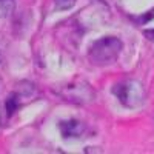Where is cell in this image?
<instances>
[{
	"instance_id": "5b68a950",
	"label": "cell",
	"mask_w": 154,
	"mask_h": 154,
	"mask_svg": "<svg viewBox=\"0 0 154 154\" xmlns=\"http://www.w3.org/2000/svg\"><path fill=\"white\" fill-rule=\"evenodd\" d=\"M20 99H22V96H20L17 91H14L12 94H9V97H8L6 102H5V108H6V111H8V116H12V114L19 109V106H20Z\"/></svg>"
},
{
	"instance_id": "8fae6325",
	"label": "cell",
	"mask_w": 154,
	"mask_h": 154,
	"mask_svg": "<svg viewBox=\"0 0 154 154\" xmlns=\"http://www.w3.org/2000/svg\"><path fill=\"white\" fill-rule=\"evenodd\" d=\"M0 130H2V111H0Z\"/></svg>"
},
{
	"instance_id": "52a82bcc",
	"label": "cell",
	"mask_w": 154,
	"mask_h": 154,
	"mask_svg": "<svg viewBox=\"0 0 154 154\" xmlns=\"http://www.w3.org/2000/svg\"><path fill=\"white\" fill-rule=\"evenodd\" d=\"M34 83L28 82V80H23L20 83H17V93L22 96V97H29L32 93H34Z\"/></svg>"
},
{
	"instance_id": "ba28073f",
	"label": "cell",
	"mask_w": 154,
	"mask_h": 154,
	"mask_svg": "<svg viewBox=\"0 0 154 154\" xmlns=\"http://www.w3.org/2000/svg\"><path fill=\"white\" fill-rule=\"evenodd\" d=\"M57 11H68L75 5V0H54Z\"/></svg>"
},
{
	"instance_id": "6da1fadb",
	"label": "cell",
	"mask_w": 154,
	"mask_h": 154,
	"mask_svg": "<svg viewBox=\"0 0 154 154\" xmlns=\"http://www.w3.org/2000/svg\"><path fill=\"white\" fill-rule=\"evenodd\" d=\"M123 49V43L120 38L108 35V37H102L99 40L93 42V45L88 49V59L91 60V63L99 66H105L111 65L119 59L120 53Z\"/></svg>"
},
{
	"instance_id": "7c38bea8",
	"label": "cell",
	"mask_w": 154,
	"mask_h": 154,
	"mask_svg": "<svg viewBox=\"0 0 154 154\" xmlns=\"http://www.w3.org/2000/svg\"><path fill=\"white\" fill-rule=\"evenodd\" d=\"M0 63H2V53H0Z\"/></svg>"
},
{
	"instance_id": "30bf717a",
	"label": "cell",
	"mask_w": 154,
	"mask_h": 154,
	"mask_svg": "<svg viewBox=\"0 0 154 154\" xmlns=\"http://www.w3.org/2000/svg\"><path fill=\"white\" fill-rule=\"evenodd\" d=\"M143 34H145V37L148 38V40H152L154 42V29H146Z\"/></svg>"
},
{
	"instance_id": "3957f363",
	"label": "cell",
	"mask_w": 154,
	"mask_h": 154,
	"mask_svg": "<svg viewBox=\"0 0 154 154\" xmlns=\"http://www.w3.org/2000/svg\"><path fill=\"white\" fill-rule=\"evenodd\" d=\"M59 94L65 100L72 102V103H80V105L94 100V91L86 83H72L68 86H63L62 91H59Z\"/></svg>"
},
{
	"instance_id": "7a4b0ae2",
	"label": "cell",
	"mask_w": 154,
	"mask_h": 154,
	"mask_svg": "<svg viewBox=\"0 0 154 154\" xmlns=\"http://www.w3.org/2000/svg\"><path fill=\"white\" fill-rule=\"evenodd\" d=\"M111 93L126 108H139L145 103L146 93L143 85L137 80H123L111 88Z\"/></svg>"
},
{
	"instance_id": "8992f818",
	"label": "cell",
	"mask_w": 154,
	"mask_h": 154,
	"mask_svg": "<svg viewBox=\"0 0 154 154\" xmlns=\"http://www.w3.org/2000/svg\"><path fill=\"white\" fill-rule=\"evenodd\" d=\"M16 9L14 0H0V19H8Z\"/></svg>"
},
{
	"instance_id": "277c9868",
	"label": "cell",
	"mask_w": 154,
	"mask_h": 154,
	"mask_svg": "<svg viewBox=\"0 0 154 154\" xmlns=\"http://www.w3.org/2000/svg\"><path fill=\"white\" fill-rule=\"evenodd\" d=\"M59 130H60V134L65 139H77L85 134L86 125L82 120L68 119V120H62L59 123Z\"/></svg>"
},
{
	"instance_id": "9c48e42d",
	"label": "cell",
	"mask_w": 154,
	"mask_h": 154,
	"mask_svg": "<svg viewBox=\"0 0 154 154\" xmlns=\"http://www.w3.org/2000/svg\"><path fill=\"white\" fill-rule=\"evenodd\" d=\"M152 17H154V9H151V11L148 12V14H145V16H140L139 19H137V17H134V20H136L139 25H145V23H148Z\"/></svg>"
}]
</instances>
